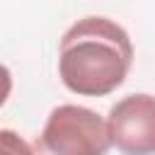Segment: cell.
Segmentation results:
<instances>
[{
  "mask_svg": "<svg viewBox=\"0 0 155 155\" xmlns=\"http://www.w3.org/2000/svg\"><path fill=\"white\" fill-rule=\"evenodd\" d=\"M133 63V44L109 17H82L61 39L58 75L82 97H104L124 85Z\"/></svg>",
  "mask_w": 155,
  "mask_h": 155,
  "instance_id": "obj_1",
  "label": "cell"
},
{
  "mask_svg": "<svg viewBox=\"0 0 155 155\" xmlns=\"http://www.w3.org/2000/svg\"><path fill=\"white\" fill-rule=\"evenodd\" d=\"M109 148L107 121L97 111L80 104H61L48 114L31 155H107Z\"/></svg>",
  "mask_w": 155,
  "mask_h": 155,
  "instance_id": "obj_2",
  "label": "cell"
},
{
  "mask_svg": "<svg viewBox=\"0 0 155 155\" xmlns=\"http://www.w3.org/2000/svg\"><path fill=\"white\" fill-rule=\"evenodd\" d=\"M107 133L124 155H155V97L138 92L119 99L109 109Z\"/></svg>",
  "mask_w": 155,
  "mask_h": 155,
  "instance_id": "obj_3",
  "label": "cell"
},
{
  "mask_svg": "<svg viewBox=\"0 0 155 155\" xmlns=\"http://www.w3.org/2000/svg\"><path fill=\"white\" fill-rule=\"evenodd\" d=\"M0 155H31V145L12 128H0Z\"/></svg>",
  "mask_w": 155,
  "mask_h": 155,
  "instance_id": "obj_4",
  "label": "cell"
},
{
  "mask_svg": "<svg viewBox=\"0 0 155 155\" xmlns=\"http://www.w3.org/2000/svg\"><path fill=\"white\" fill-rule=\"evenodd\" d=\"M10 92H12V73L0 63V107L7 102Z\"/></svg>",
  "mask_w": 155,
  "mask_h": 155,
  "instance_id": "obj_5",
  "label": "cell"
}]
</instances>
